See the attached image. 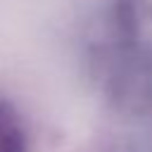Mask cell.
<instances>
[{"label":"cell","instance_id":"obj_1","mask_svg":"<svg viewBox=\"0 0 152 152\" xmlns=\"http://www.w3.org/2000/svg\"><path fill=\"white\" fill-rule=\"evenodd\" d=\"M0 152H24L21 126L5 102H0Z\"/></svg>","mask_w":152,"mask_h":152}]
</instances>
